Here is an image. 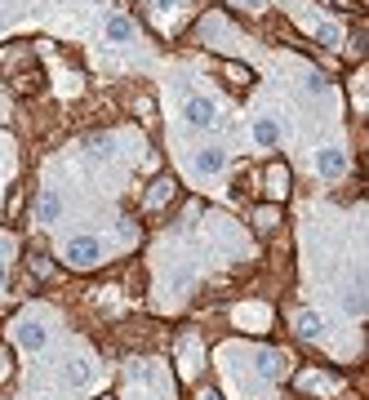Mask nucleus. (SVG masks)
<instances>
[{
	"mask_svg": "<svg viewBox=\"0 0 369 400\" xmlns=\"http://www.w3.org/2000/svg\"><path fill=\"white\" fill-rule=\"evenodd\" d=\"M94 5H107V0H94Z\"/></svg>",
	"mask_w": 369,
	"mask_h": 400,
	"instance_id": "obj_19",
	"label": "nucleus"
},
{
	"mask_svg": "<svg viewBox=\"0 0 369 400\" xmlns=\"http://www.w3.org/2000/svg\"><path fill=\"white\" fill-rule=\"evenodd\" d=\"M338 36H343V31L334 27V23H321V27H316V40H321V45H329V49L338 45Z\"/></svg>",
	"mask_w": 369,
	"mask_h": 400,
	"instance_id": "obj_13",
	"label": "nucleus"
},
{
	"mask_svg": "<svg viewBox=\"0 0 369 400\" xmlns=\"http://www.w3.org/2000/svg\"><path fill=\"white\" fill-rule=\"evenodd\" d=\"M236 5H241V9H249V13H258V9H263V0H236Z\"/></svg>",
	"mask_w": 369,
	"mask_h": 400,
	"instance_id": "obj_17",
	"label": "nucleus"
},
{
	"mask_svg": "<svg viewBox=\"0 0 369 400\" xmlns=\"http://www.w3.org/2000/svg\"><path fill=\"white\" fill-rule=\"evenodd\" d=\"M347 311H351V316H360V311H365V294H360V285H356V289H347Z\"/></svg>",
	"mask_w": 369,
	"mask_h": 400,
	"instance_id": "obj_14",
	"label": "nucleus"
},
{
	"mask_svg": "<svg viewBox=\"0 0 369 400\" xmlns=\"http://www.w3.org/2000/svg\"><path fill=\"white\" fill-rule=\"evenodd\" d=\"M182 111H187V121L196 129H214L218 125V107L209 103V98H187V107H182Z\"/></svg>",
	"mask_w": 369,
	"mask_h": 400,
	"instance_id": "obj_2",
	"label": "nucleus"
},
{
	"mask_svg": "<svg viewBox=\"0 0 369 400\" xmlns=\"http://www.w3.org/2000/svg\"><path fill=\"white\" fill-rule=\"evenodd\" d=\"M85 147H89L94 156H103V147H111V138H103V133H89V138H85Z\"/></svg>",
	"mask_w": 369,
	"mask_h": 400,
	"instance_id": "obj_15",
	"label": "nucleus"
},
{
	"mask_svg": "<svg viewBox=\"0 0 369 400\" xmlns=\"http://www.w3.org/2000/svg\"><path fill=\"white\" fill-rule=\"evenodd\" d=\"M196 174H218V170H223V165H227V156L223 152H218V147H205V152H196Z\"/></svg>",
	"mask_w": 369,
	"mask_h": 400,
	"instance_id": "obj_4",
	"label": "nucleus"
},
{
	"mask_svg": "<svg viewBox=\"0 0 369 400\" xmlns=\"http://www.w3.org/2000/svg\"><path fill=\"white\" fill-rule=\"evenodd\" d=\"M285 365H290V360H285L280 352H258V374H263V378H280Z\"/></svg>",
	"mask_w": 369,
	"mask_h": 400,
	"instance_id": "obj_7",
	"label": "nucleus"
},
{
	"mask_svg": "<svg viewBox=\"0 0 369 400\" xmlns=\"http://www.w3.org/2000/svg\"><path fill=\"white\" fill-rule=\"evenodd\" d=\"M205 400H218V396H205Z\"/></svg>",
	"mask_w": 369,
	"mask_h": 400,
	"instance_id": "obj_20",
	"label": "nucleus"
},
{
	"mask_svg": "<svg viewBox=\"0 0 369 400\" xmlns=\"http://www.w3.org/2000/svg\"><path fill=\"white\" fill-rule=\"evenodd\" d=\"M307 89H312V94H325V89H329V80H325L321 72H312V76H307Z\"/></svg>",
	"mask_w": 369,
	"mask_h": 400,
	"instance_id": "obj_16",
	"label": "nucleus"
},
{
	"mask_svg": "<svg viewBox=\"0 0 369 400\" xmlns=\"http://www.w3.org/2000/svg\"><path fill=\"white\" fill-rule=\"evenodd\" d=\"M343 170H347V156L338 152V147H325V152L316 156V174L321 178H338Z\"/></svg>",
	"mask_w": 369,
	"mask_h": 400,
	"instance_id": "obj_3",
	"label": "nucleus"
},
{
	"mask_svg": "<svg viewBox=\"0 0 369 400\" xmlns=\"http://www.w3.org/2000/svg\"><path fill=\"white\" fill-rule=\"evenodd\" d=\"M58 213H62V200H58L54 191H45V196H40V223H54Z\"/></svg>",
	"mask_w": 369,
	"mask_h": 400,
	"instance_id": "obj_10",
	"label": "nucleus"
},
{
	"mask_svg": "<svg viewBox=\"0 0 369 400\" xmlns=\"http://www.w3.org/2000/svg\"><path fill=\"white\" fill-rule=\"evenodd\" d=\"M170 191H174V182H170V178H156V182H152V196H147V205L160 209L165 200H170Z\"/></svg>",
	"mask_w": 369,
	"mask_h": 400,
	"instance_id": "obj_9",
	"label": "nucleus"
},
{
	"mask_svg": "<svg viewBox=\"0 0 369 400\" xmlns=\"http://www.w3.org/2000/svg\"><path fill=\"white\" fill-rule=\"evenodd\" d=\"M321 329H325V325L316 321L312 311H303V316H298V333H303V338H316V333H321Z\"/></svg>",
	"mask_w": 369,
	"mask_h": 400,
	"instance_id": "obj_11",
	"label": "nucleus"
},
{
	"mask_svg": "<svg viewBox=\"0 0 369 400\" xmlns=\"http://www.w3.org/2000/svg\"><path fill=\"white\" fill-rule=\"evenodd\" d=\"M67 382H72V387H80V382H89V365H85V360L67 365Z\"/></svg>",
	"mask_w": 369,
	"mask_h": 400,
	"instance_id": "obj_12",
	"label": "nucleus"
},
{
	"mask_svg": "<svg viewBox=\"0 0 369 400\" xmlns=\"http://www.w3.org/2000/svg\"><path fill=\"white\" fill-rule=\"evenodd\" d=\"M67 262H72V267H94V262H98V240H94V236L67 240Z\"/></svg>",
	"mask_w": 369,
	"mask_h": 400,
	"instance_id": "obj_1",
	"label": "nucleus"
},
{
	"mask_svg": "<svg viewBox=\"0 0 369 400\" xmlns=\"http://www.w3.org/2000/svg\"><path fill=\"white\" fill-rule=\"evenodd\" d=\"M254 143H258V147H276V143H280V125L263 116V121L254 125Z\"/></svg>",
	"mask_w": 369,
	"mask_h": 400,
	"instance_id": "obj_6",
	"label": "nucleus"
},
{
	"mask_svg": "<svg viewBox=\"0 0 369 400\" xmlns=\"http://www.w3.org/2000/svg\"><path fill=\"white\" fill-rule=\"evenodd\" d=\"M45 338H49V333H45L36 321H23V325H18V343L27 347V352H40V347H45Z\"/></svg>",
	"mask_w": 369,
	"mask_h": 400,
	"instance_id": "obj_5",
	"label": "nucleus"
},
{
	"mask_svg": "<svg viewBox=\"0 0 369 400\" xmlns=\"http://www.w3.org/2000/svg\"><path fill=\"white\" fill-rule=\"evenodd\" d=\"M0 285H5V262H0Z\"/></svg>",
	"mask_w": 369,
	"mask_h": 400,
	"instance_id": "obj_18",
	"label": "nucleus"
},
{
	"mask_svg": "<svg viewBox=\"0 0 369 400\" xmlns=\"http://www.w3.org/2000/svg\"><path fill=\"white\" fill-rule=\"evenodd\" d=\"M133 36V23L129 18H121V13H116V18H107V40L111 45H121V40H129Z\"/></svg>",
	"mask_w": 369,
	"mask_h": 400,
	"instance_id": "obj_8",
	"label": "nucleus"
}]
</instances>
